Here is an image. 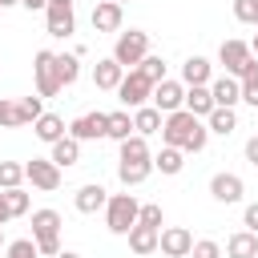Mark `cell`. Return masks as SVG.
<instances>
[{"instance_id":"obj_15","label":"cell","mask_w":258,"mask_h":258,"mask_svg":"<svg viewBox=\"0 0 258 258\" xmlns=\"http://www.w3.org/2000/svg\"><path fill=\"white\" fill-rule=\"evenodd\" d=\"M121 20H125V8H121L117 0H101V4H93V28H97V32H117Z\"/></svg>"},{"instance_id":"obj_17","label":"cell","mask_w":258,"mask_h":258,"mask_svg":"<svg viewBox=\"0 0 258 258\" xmlns=\"http://www.w3.org/2000/svg\"><path fill=\"white\" fill-rule=\"evenodd\" d=\"M121 77H125V69H121L113 56H101V60L93 64V85H97V89H105V93H117Z\"/></svg>"},{"instance_id":"obj_47","label":"cell","mask_w":258,"mask_h":258,"mask_svg":"<svg viewBox=\"0 0 258 258\" xmlns=\"http://www.w3.org/2000/svg\"><path fill=\"white\" fill-rule=\"evenodd\" d=\"M0 4H4V8H12V4H20V0H0Z\"/></svg>"},{"instance_id":"obj_51","label":"cell","mask_w":258,"mask_h":258,"mask_svg":"<svg viewBox=\"0 0 258 258\" xmlns=\"http://www.w3.org/2000/svg\"><path fill=\"white\" fill-rule=\"evenodd\" d=\"M254 24H258V20H254Z\"/></svg>"},{"instance_id":"obj_33","label":"cell","mask_w":258,"mask_h":258,"mask_svg":"<svg viewBox=\"0 0 258 258\" xmlns=\"http://www.w3.org/2000/svg\"><path fill=\"white\" fill-rule=\"evenodd\" d=\"M24 181V165L20 161H0V189H16Z\"/></svg>"},{"instance_id":"obj_49","label":"cell","mask_w":258,"mask_h":258,"mask_svg":"<svg viewBox=\"0 0 258 258\" xmlns=\"http://www.w3.org/2000/svg\"><path fill=\"white\" fill-rule=\"evenodd\" d=\"M56 4H73V0H56Z\"/></svg>"},{"instance_id":"obj_50","label":"cell","mask_w":258,"mask_h":258,"mask_svg":"<svg viewBox=\"0 0 258 258\" xmlns=\"http://www.w3.org/2000/svg\"><path fill=\"white\" fill-rule=\"evenodd\" d=\"M117 4H121V8H125V0H117Z\"/></svg>"},{"instance_id":"obj_41","label":"cell","mask_w":258,"mask_h":258,"mask_svg":"<svg viewBox=\"0 0 258 258\" xmlns=\"http://www.w3.org/2000/svg\"><path fill=\"white\" fill-rule=\"evenodd\" d=\"M242 226H246L250 234H258V202H250V206H246V214H242Z\"/></svg>"},{"instance_id":"obj_25","label":"cell","mask_w":258,"mask_h":258,"mask_svg":"<svg viewBox=\"0 0 258 258\" xmlns=\"http://www.w3.org/2000/svg\"><path fill=\"white\" fill-rule=\"evenodd\" d=\"M77 77H81V56L77 52H56V81H60V89L77 85Z\"/></svg>"},{"instance_id":"obj_28","label":"cell","mask_w":258,"mask_h":258,"mask_svg":"<svg viewBox=\"0 0 258 258\" xmlns=\"http://www.w3.org/2000/svg\"><path fill=\"white\" fill-rule=\"evenodd\" d=\"M206 129L218 133V137H230V133L238 129V113H234V109H214V113L206 117Z\"/></svg>"},{"instance_id":"obj_39","label":"cell","mask_w":258,"mask_h":258,"mask_svg":"<svg viewBox=\"0 0 258 258\" xmlns=\"http://www.w3.org/2000/svg\"><path fill=\"white\" fill-rule=\"evenodd\" d=\"M189 258H222V246H218L214 238H202V242H194Z\"/></svg>"},{"instance_id":"obj_48","label":"cell","mask_w":258,"mask_h":258,"mask_svg":"<svg viewBox=\"0 0 258 258\" xmlns=\"http://www.w3.org/2000/svg\"><path fill=\"white\" fill-rule=\"evenodd\" d=\"M0 246H8V242H4V226H0Z\"/></svg>"},{"instance_id":"obj_34","label":"cell","mask_w":258,"mask_h":258,"mask_svg":"<svg viewBox=\"0 0 258 258\" xmlns=\"http://www.w3.org/2000/svg\"><path fill=\"white\" fill-rule=\"evenodd\" d=\"M4 206H8V218H20L28 214V194L16 185V189H4Z\"/></svg>"},{"instance_id":"obj_8","label":"cell","mask_w":258,"mask_h":258,"mask_svg":"<svg viewBox=\"0 0 258 258\" xmlns=\"http://www.w3.org/2000/svg\"><path fill=\"white\" fill-rule=\"evenodd\" d=\"M149 105H153L161 117H165V113H177V109L185 105V85H181V81H169V77H165V81H157V85H153Z\"/></svg>"},{"instance_id":"obj_44","label":"cell","mask_w":258,"mask_h":258,"mask_svg":"<svg viewBox=\"0 0 258 258\" xmlns=\"http://www.w3.org/2000/svg\"><path fill=\"white\" fill-rule=\"evenodd\" d=\"M4 222H12V218H8V206H4V189H0V226Z\"/></svg>"},{"instance_id":"obj_45","label":"cell","mask_w":258,"mask_h":258,"mask_svg":"<svg viewBox=\"0 0 258 258\" xmlns=\"http://www.w3.org/2000/svg\"><path fill=\"white\" fill-rule=\"evenodd\" d=\"M56 258H81V254H73V250H60V254H56Z\"/></svg>"},{"instance_id":"obj_23","label":"cell","mask_w":258,"mask_h":258,"mask_svg":"<svg viewBox=\"0 0 258 258\" xmlns=\"http://www.w3.org/2000/svg\"><path fill=\"white\" fill-rule=\"evenodd\" d=\"M48 161H52L56 169H69V165H77V161H81V141H73V137H60V141L52 145Z\"/></svg>"},{"instance_id":"obj_4","label":"cell","mask_w":258,"mask_h":258,"mask_svg":"<svg viewBox=\"0 0 258 258\" xmlns=\"http://www.w3.org/2000/svg\"><path fill=\"white\" fill-rule=\"evenodd\" d=\"M137 210H141V202H137L133 194H113V198L105 202V226L125 238V234L137 226Z\"/></svg>"},{"instance_id":"obj_5","label":"cell","mask_w":258,"mask_h":258,"mask_svg":"<svg viewBox=\"0 0 258 258\" xmlns=\"http://www.w3.org/2000/svg\"><path fill=\"white\" fill-rule=\"evenodd\" d=\"M32 77H36V97H56L60 93V81H56V52L52 48H40L32 56Z\"/></svg>"},{"instance_id":"obj_31","label":"cell","mask_w":258,"mask_h":258,"mask_svg":"<svg viewBox=\"0 0 258 258\" xmlns=\"http://www.w3.org/2000/svg\"><path fill=\"white\" fill-rule=\"evenodd\" d=\"M238 85H242V101L258 109V56L246 64V73H242V81H238Z\"/></svg>"},{"instance_id":"obj_14","label":"cell","mask_w":258,"mask_h":258,"mask_svg":"<svg viewBox=\"0 0 258 258\" xmlns=\"http://www.w3.org/2000/svg\"><path fill=\"white\" fill-rule=\"evenodd\" d=\"M210 97H214V109H234V105L242 101V85L222 73V77L210 81Z\"/></svg>"},{"instance_id":"obj_52","label":"cell","mask_w":258,"mask_h":258,"mask_svg":"<svg viewBox=\"0 0 258 258\" xmlns=\"http://www.w3.org/2000/svg\"><path fill=\"white\" fill-rule=\"evenodd\" d=\"M0 8H4V4H0Z\"/></svg>"},{"instance_id":"obj_36","label":"cell","mask_w":258,"mask_h":258,"mask_svg":"<svg viewBox=\"0 0 258 258\" xmlns=\"http://www.w3.org/2000/svg\"><path fill=\"white\" fill-rule=\"evenodd\" d=\"M137 73H141L145 81L157 85V81H165V60H161V56H145V60L137 64Z\"/></svg>"},{"instance_id":"obj_27","label":"cell","mask_w":258,"mask_h":258,"mask_svg":"<svg viewBox=\"0 0 258 258\" xmlns=\"http://www.w3.org/2000/svg\"><path fill=\"white\" fill-rule=\"evenodd\" d=\"M181 165H185V153L173 149V145H161V153H153V169H161L165 177L181 173Z\"/></svg>"},{"instance_id":"obj_24","label":"cell","mask_w":258,"mask_h":258,"mask_svg":"<svg viewBox=\"0 0 258 258\" xmlns=\"http://www.w3.org/2000/svg\"><path fill=\"white\" fill-rule=\"evenodd\" d=\"M157 234H161V230H153V226H133L125 238H129V250L145 258V254H153V250H157Z\"/></svg>"},{"instance_id":"obj_13","label":"cell","mask_w":258,"mask_h":258,"mask_svg":"<svg viewBox=\"0 0 258 258\" xmlns=\"http://www.w3.org/2000/svg\"><path fill=\"white\" fill-rule=\"evenodd\" d=\"M105 121H109V113H81L73 125H69V137L73 141H101L105 137Z\"/></svg>"},{"instance_id":"obj_30","label":"cell","mask_w":258,"mask_h":258,"mask_svg":"<svg viewBox=\"0 0 258 258\" xmlns=\"http://www.w3.org/2000/svg\"><path fill=\"white\" fill-rule=\"evenodd\" d=\"M149 157H153V153H149L145 137H137V133H133V137H125V141H121V157H117V161H149Z\"/></svg>"},{"instance_id":"obj_22","label":"cell","mask_w":258,"mask_h":258,"mask_svg":"<svg viewBox=\"0 0 258 258\" xmlns=\"http://www.w3.org/2000/svg\"><path fill=\"white\" fill-rule=\"evenodd\" d=\"M226 254L230 258H258V234H250V230L230 234L226 238Z\"/></svg>"},{"instance_id":"obj_20","label":"cell","mask_w":258,"mask_h":258,"mask_svg":"<svg viewBox=\"0 0 258 258\" xmlns=\"http://www.w3.org/2000/svg\"><path fill=\"white\" fill-rule=\"evenodd\" d=\"M185 113H194L198 121H206L210 113H214V97H210V85H194V89H185V105H181Z\"/></svg>"},{"instance_id":"obj_9","label":"cell","mask_w":258,"mask_h":258,"mask_svg":"<svg viewBox=\"0 0 258 258\" xmlns=\"http://www.w3.org/2000/svg\"><path fill=\"white\" fill-rule=\"evenodd\" d=\"M24 181H32V189L52 194V189H60V169L48 157H32V161H24Z\"/></svg>"},{"instance_id":"obj_46","label":"cell","mask_w":258,"mask_h":258,"mask_svg":"<svg viewBox=\"0 0 258 258\" xmlns=\"http://www.w3.org/2000/svg\"><path fill=\"white\" fill-rule=\"evenodd\" d=\"M250 52H254V56H258V32H254V40H250Z\"/></svg>"},{"instance_id":"obj_18","label":"cell","mask_w":258,"mask_h":258,"mask_svg":"<svg viewBox=\"0 0 258 258\" xmlns=\"http://www.w3.org/2000/svg\"><path fill=\"white\" fill-rule=\"evenodd\" d=\"M32 133H36L44 145H56L60 137H69V125H64V117H56V113H40V117L32 121Z\"/></svg>"},{"instance_id":"obj_21","label":"cell","mask_w":258,"mask_h":258,"mask_svg":"<svg viewBox=\"0 0 258 258\" xmlns=\"http://www.w3.org/2000/svg\"><path fill=\"white\" fill-rule=\"evenodd\" d=\"M161 113L153 109V105H141V109H133V133L137 137H153V133H161Z\"/></svg>"},{"instance_id":"obj_3","label":"cell","mask_w":258,"mask_h":258,"mask_svg":"<svg viewBox=\"0 0 258 258\" xmlns=\"http://www.w3.org/2000/svg\"><path fill=\"white\" fill-rule=\"evenodd\" d=\"M145 56H149V32H141V28L117 32V40H113V60H117L125 73H129V69H137Z\"/></svg>"},{"instance_id":"obj_11","label":"cell","mask_w":258,"mask_h":258,"mask_svg":"<svg viewBox=\"0 0 258 258\" xmlns=\"http://www.w3.org/2000/svg\"><path fill=\"white\" fill-rule=\"evenodd\" d=\"M44 28H48V36H56V40L73 36V28H77L73 4H56V0H48V8H44Z\"/></svg>"},{"instance_id":"obj_12","label":"cell","mask_w":258,"mask_h":258,"mask_svg":"<svg viewBox=\"0 0 258 258\" xmlns=\"http://www.w3.org/2000/svg\"><path fill=\"white\" fill-rule=\"evenodd\" d=\"M242 194H246V181L238 177V173H214L210 177V198L214 202H222V206H234V202H242Z\"/></svg>"},{"instance_id":"obj_43","label":"cell","mask_w":258,"mask_h":258,"mask_svg":"<svg viewBox=\"0 0 258 258\" xmlns=\"http://www.w3.org/2000/svg\"><path fill=\"white\" fill-rule=\"evenodd\" d=\"M28 12H40V8H48V0H20Z\"/></svg>"},{"instance_id":"obj_6","label":"cell","mask_w":258,"mask_h":258,"mask_svg":"<svg viewBox=\"0 0 258 258\" xmlns=\"http://www.w3.org/2000/svg\"><path fill=\"white\" fill-rule=\"evenodd\" d=\"M117 97H121L125 109H141V105H149V97H153V81H145L137 69H129V73L121 77V85H117Z\"/></svg>"},{"instance_id":"obj_35","label":"cell","mask_w":258,"mask_h":258,"mask_svg":"<svg viewBox=\"0 0 258 258\" xmlns=\"http://www.w3.org/2000/svg\"><path fill=\"white\" fill-rule=\"evenodd\" d=\"M4 258H40V250H36L32 238H16V242L4 246Z\"/></svg>"},{"instance_id":"obj_32","label":"cell","mask_w":258,"mask_h":258,"mask_svg":"<svg viewBox=\"0 0 258 258\" xmlns=\"http://www.w3.org/2000/svg\"><path fill=\"white\" fill-rule=\"evenodd\" d=\"M0 125H4V129H20V125H28V121H24V113H20V101L0 97Z\"/></svg>"},{"instance_id":"obj_1","label":"cell","mask_w":258,"mask_h":258,"mask_svg":"<svg viewBox=\"0 0 258 258\" xmlns=\"http://www.w3.org/2000/svg\"><path fill=\"white\" fill-rule=\"evenodd\" d=\"M206 141H210L206 121H198V117L185 113V109L165 113V121H161V145H173V149H181V153H202Z\"/></svg>"},{"instance_id":"obj_2","label":"cell","mask_w":258,"mask_h":258,"mask_svg":"<svg viewBox=\"0 0 258 258\" xmlns=\"http://www.w3.org/2000/svg\"><path fill=\"white\" fill-rule=\"evenodd\" d=\"M32 242H36L40 258L60 254V214L56 210H32Z\"/></svg>"},{"instance_id":"obj_40","label":"cell","mask_w":258,"mask_h":258,"mask_svg":"<svg viewBox=\"0 0 258 258\" xmlns=\"http://www.w3.org/2000/svg\"><path fill=\"white\" fill-rule=\"evenodd\" d=\"M20 113H24V121L32 125V121L44 113V101H40V97H20Z\"/></svg>"},{"instance_id":"obj_16","label":"cell","mask_w":258,"mask_h":258,"mask_svg":"<svg viewBox=\"0 0 258 258\" xmlns=\"http://www.w3.org/2000/svg\"><path fill=\"white\" fill-rule=\"evenodd\" d=\"M105 202H109V189H105L101 181H89V185H81V189H77V198H73L77 214H97V210H105Z\"/></svg>"},{"instance_id":"obj_37","label":"cell","mask_w":258,"mask_h":258,"mask_svg":"<svg viewBox=\"0 0 258 258\" xmlns=\"http://www.w3.org/2000/svg\"><path fill=\"white\" fill-rule=\"evenodd\" d=\"M161 222H165V214H161L157 202H149V206L137 210V226H153V230H161Z\"/></svg>"},{"instance_id":"obj_38","label":"cell","mask_w":258,"mask_h":258,"mask_svg":"<svg viewBox=\"0 0 258 258\" xmlns=\"http://www.w3.org/2000/svg\"><path fill=\"white\" fill-rule=\"evenodd\" d=\"M234 20L254 24V20H258V0H234Z\"/></svg>"},{"instance_id":"obj_19","label":"cell","mask_w":258,"mask_h":258,"mask_svg":"<svg viewBox=\"0 0 258 258\" xmlns=\"http://www.w3.org/2000/svg\"><path fill=\"white\" fill-rule=\"evenodd\" d=\"M214 81V64L206 60V56H189L185 64H181V85L185 89H194V85H210Z\"/></svg>"},{"instance_id":"obj_29","label":"cell","mask_w":258,"mask_h":258,"mask_svg":"<svg viewBox=\"0 0 258 258\" xmlns=\"http://www.w3.org/2000/svg\"><path fill=\"white\" fill-rule=\"evenodd\" d=\"M149 173H153V157H149V161H121V165H117V177H121L125 185H141Z\"/></svg>"},{"instance_id":"obj_7","label":"cell","mask_w":258,"mask_h":258,"mask_svg":"<svg viewBox=\"0 0 258 258\" xmlns=\"http://www.w3.org/2000/svg\"><path fill=\"white\" fill-rule=\"evenodd\" d=\"M218 60L226 64V77H234V81H242V73H246V64L254 60V52H250V44L246 40H222V48H218Z\"/></svg>"},{"instance_id":"obj_26","label":"cell","mask_w":258,"mask_h":258,"mask_svg":"<svg viewBox=\"0 0 258 258\" xmlns=\"http://www.w3.org/2000/svg\"><path fill=\"white\" fill-rule=\"evenodd\" d=\"M105 137H113L117 145H121L125 137H133V117H129V109L109 113V121H105Z\"/></svg>"},{"instance_id":"obj_10","label":"cell","mask_w":258,"mask_h":258,"mask_svg":"<svg viewBox=\"0 0 258 258\" xmlns=\"http://www.w3.org/2000/svg\"><path fill=\"white\" fill-rule=\"evenodd\" d=\"M157 250H161L165 258H189V250H194V234H189L185 226H165V230L157 234Z\"/></svg>"},{"instance_id":"obj_42","label":"cell","mask_w":258,"mask_h":258,"mask_svg":"<svg viewBox=\"0 0 258 258\" xmlns=\"http://www.w3.org/2000/svg\"><path fill=\"white\" fill-rule=\"evenodd\" d=\"M246 161H250V165H258V133L246 141Z\"/></svg>"}]
</instances>
